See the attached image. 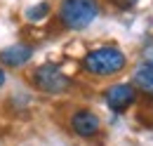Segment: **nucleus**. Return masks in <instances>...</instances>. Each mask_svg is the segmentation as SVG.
<instances>
[{
  "mask_svg": "<svg viewBox=\"0 0 153 146\" xmlns=\"http://www.w3.org/2000/svg\"><path fill=\"white\" fill-rule=\"evenodd\" d=\"M127 64V57L123 50H118L113 45H106V47H97L90 54H85L82 59V69L92 75H115L125 69Z\"/></svg>",
  "mask_w": 153,
  "mask_h": 146,
  "instance_id": "f257e3e1",
  "label": "nucleus"
},
{
  "mask_svg": "<svg viewBox=\"0 0 153 146\" xmlns=\"http://www.w3.org/2000/svg\"><path fill=\"white\" fill-rule=\"evenodd\" d=\"M99 17L97 0H61L59 2V19L66 28L82 31Z\"/></svg>",
  "mask_w": 153,
  "mask_h": 146,
  "instance_id": "f03ea898",
  "label": "nucleus"
},
{
  "mask_svg": "<svg viewBox=\"0 0 153 146\" xmlns=\"http://www.w3.org/2000/svg\"><path fill=\"white\" fill-rule=\"evenodd\" d=\"M31 80H33V85L40 92H47V94H59V92L68 90V83H71L59 64H42V66H38L33 71V75H31Z\"/></svg>",
  "mask_w": 153,
  "mask_h": 146,
  "instance_id": "7ed1b4c3",
  "label": "nucleus"
},
{
  "mask_svg": "<svg viewBox=\"0 0 153 146\" xmlns=\"http://www.w3.org/2000/svg\"><path fill=\"white\" fill-rule=\"evenodd\" d=\"M104 99H106V106L111 111L123 113V111H127L134 104L137 92H134V85H130V83H118V85H111L106 90Z\"/></svg>",
  "mask_w": 153,
  "mask_h": 146,
  "instance_id": "20e7f679",
  "label": "nucleus"
},
{
  "mask_svg": "<svg viewBox=\"0 0 153 146\" xmlns=\"http://www.w3.org/2000/svg\"><path fill=\"white\" fill-rule=\"evenodd\" d=\"M99 127H101V120L87 109H80L71 115V130L78 137H94L99 132Z\"/></svg>",
  "mask_w": 153,
  "mask_h": 146,
  "instance_id": "39448f33",
  "label": "nucleus"
},
{
  "mask_svg": "<svg viewBox=\"0 0 153 146\" xmlns=\"http://www.w3.org/2000/svg\"><path fill=\"white\" fill-rule=\"evenodd\" d=\"M31 57H33V47L31 45L14 42V45H10V47H5L0 52V64H5L10 69H21V66H26L31 61Z\"/></svg>",
  "mask_w": 153,
  "mask_h": 146,
  "instance_id": "423d86ee",
  "label": "nucleus"
},
{
  "mask_svg": "<svg viewBox=\"0 0 153 146\" xmlns=\"http://www.w3.org/2000/svg\"><path fill=\"white\" fill-rule=\"evenodd\" d=\"M132 83H134V87H139L141 92L153 97V61H144V64H139L134 69Z\"/></svg>",
  "mask_w": 153,
  "mask_h": 146,
  "instance_id": "0eeeda50",
  "label": "nucleus"
},
{
  "mask_svg": "<svg viewBox=\"0 0 153 146\" xmlns=\"http://www.w3.org/2000/svg\"><path fill=\"white\" fill-rule=\"evenodd\" d=\"M47 12H50V5H47V2H40V5H36V7L26 10V19H31V21H38V19H42Z\"/></svg>",
  "mask_w": 153,
  "mask_h": 146,
  "instance_id": "6e6552de",
  "label": "nucleus"
},
{
  "mask_svg": "<svg viewBox=\"0 0 153 146\" xmlns=\"http://www.w3.org/2000/svg\"><path fill=\"white\" fill-rule=\"evenodd\" d=\"M118 2H120L123 7H132V5H134V2H137V0H118Z\"/></svg>",
  "mask_w": 153,
  "mask_h": 146,
  "instance_id": "1a4fd4ad",
  "label": "nucleus"
},
{
  "mask_svg": "<svg viewBox=\"0 0 153 146\" xmlns=\"http://www.w3.org/2000/svg\"><path fill=\"white\" fill-rule=\"evenodd\" d=\"M2 85H5V71L0 69V87H2Z\"/></svg>",
  "mask_w": 153,
  "mask_h": 146,
  "instance_id": "9d476101",
  "label": "nucleus"
}]
</instances>
